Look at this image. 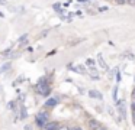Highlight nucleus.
I'll return each mask as SVG.
<instances>
[{
	"label": "nucleus",
	"mask_w": 135,
	"mask_h": 130,
	"mask_svg": "<svg viewBox=\"0 0 135 130\" xmlns=\"http://www.w3.org/2000/svg\"><path fill=\"white\" fill-rule=\"evenodd\" d=\"M132 111H135V103H132Z\"/></svg>",
	"instance_id": "obj_17"
},
{
	"label": "nucleus",
	"mask_w": 135,
	"mask_h": 130,
	"mask_svg": "<svg viewBox=\"0 0 135 130\" xmlns=\"http://www.w3.org/2000/svg\"><path fill=\"white\" fill-rule=\"evenodd\" d=\"M86 64L89 65V68H93V66H94V61L93 59H87V61H86Z\"/></svg>",
	"instance_id": "obj_9"
},
{
	"label": "nucleus",
	"mask_w": 135,
	"mask_h": 130,
	"mask_svg": "<svg viewBox=\"0 0 135 130\" xmlns=\"http://www.w3.org/2000/svg\"><path fill=\"white\" fill-rule=\"evenodd\" d=\"M58 130H71V129H70L68 126H60V127H58Z\"/></svg>",
	"instance_id": "obj_12"
},
{
	"label": "nucleus",
	"mask_w": 135,
	"mask_h": 130,
	"mask_svg": "<svg viewBox=\"0 0 135 130\" xmlns=\"http://www.w3.org/2000/svg\"><path fill=\"white\" fill-rule=\"evenodd\" d=\"M97 65H99V68L102 69V71H109V66H108V64H106V61L103 59V56L102 55H97Z\"/></svg>",
	"instance_id": "obj_2"
},
{
	"label": "nucleus",
	"mask_w": 135,
	"mask_h": 130,
	"mask_svg": "<svg viewBox=\"0 0 135 130\" xmlns=\"http://www.w3.org/2000/svg\"><path fill=\"white\" fill-rule=\"evenodd\" d=\"M79 3H84V4H91V2L90 0H77Z\"/></svg>",
	"instance_id": "obj_11"
},
{
	"label": "nucleus",
	"mask_w": 135,
	"mask_h": 130,
	"mask_svg": "<svg viewBox=\"0 0 135 130\" xmlns=\"http://www.w3.org/2000/svg\"><path fill=\"white\" fill-rule=\"evenodd\" d=\"M118 108H119V113L123 118L125 117V106H123V101H119V103H118Z\"/></svg>",
	"instance_id": "obj_8"
},
{
	"label": "nucleus",
	"mask_w": 135,
	"mask_h": 130,
	"mask_svg": "<svg viewBox=\"0 0 135 130\" xmlns=\"http://www.w3.org/2000/svg\"><path fill=\"white\" fill-rule=\"evenodd\" d=\"M89 95H90L91 98H97V100H102V94H100L97 90H90L89 91Z\"/></svg>",
	"instance_id": "obj_7"
},
{
	"label": "nucleus",
	"mask_w": 135,
	"mask_h": 130,
	"mask_svg": "<svg viewBox=\"0 0 135 130\" xmlns=\"http://www.w3.org/2000/svg\"><path fill=\"white\" fill-rule=\"evenodd\" d=\"M99 12H108V7H106V6H102V7H99Z\"/></svg>",
	"instance_id": "obj_13"
},
{
	"label": "nucleus",
	"mask_w": 135,
	"mask_h": 130,
	"mask_svg": "<svg viewBox=\"0 0 135 130\" xmlns=\"http://www.w3.org/2000/svg\"><path fill=\"white\" fill-rule=\"evenodd\" d=\"M55 103H57L55 100H50V101L47 103V106H48V107H54V106H55Z\"/></svg>",
	"instance_id": "obj_10"
},
{
	"label": "nucleus",
	"mask_w": 135,
	"mask_h": 130,
	"mask_svg": "<svg viewBox=\"0 0 135 130\" xmlns=\"http://www.w3.org/2000/svg\"><path fill=\"white\" fill-rule=\"evenodd\" d=\"M36 121H38V124H39V126H42V127H44L45 124L48 123V114H45V113H39V114H38V117H36Z\"/></svg>",
	"instance_id": "obj_3"
},
{
	"label": "nucleus",
	"mask_w": 135,
	"mask_h": 130,
	"mask_svg": "<svg viewBox=\"0 0 135 130\" xmlns=\"http://www.w3.org/2000/svg\"><path fill=\"white\" fill-rule=\"evenodd\" d=\"M89 127H90L91 130H106L105 127H103L97 120H94V118H90V120H89Z\"/></svg>",
	"instance_id": "obj_1"
},
{
	"label": "nucleus",
	"mask_w": 135,
	"mask_h": 130,
	"mask_svg": "<svg viewBox=\"0 0 135 130\" xmlns=\"http://www.w3.org/2000/svg\"><path fill=\"white\" fill-rule=\"evenodd\" d=\"M70 68L73 69L74 72H77V74H81V75L87 74V71H86L84 66H83V65H79V64H76V65H70Z\"/></svg>",
	"instance_id": "obj_4"
},
{
	"label": "nucleus",
	"mask_w": 135,
	"mask_h": 130,
	"mask_svg": "<svg viewBox=\"0 0 135 130\" xmlns=\"http://www.w3.org/2000/svg\"><path fill=\"white\" fill-rule=\"evenodd\" d=\"M71 130H83L81 127H71Z\"/></svg>",
	"instance_id": "obj_14"
},
{
	"label": "nucleus",
	"mask_w": 135,
	"mask_h": 130,
	"mask_svg": "<svg viewBox=\"0 0 135 130\" xmlns=\"http://www.w3.org/2000/svg\"><path fill=\"white\" fill-rule=\"evenodd\" d=\"M132 98L135 100V88H134V91H132Z\"/></svg>",
	"instance_id": "obj_16"
},
{
	"label": "nucleus",
	"mask_w": 135,
	"mask_h": 130,
	"mask_svg": "<svg viewBox=\"0 0 135 130\" xmlns=\"http://www.w3.org/2000/svg\"><path fill=\"white\" fill-rule=\"evenodd\" d=\"M132 123H134V126H135V111H134V116H132Z\"/></svg>",
	"instance_id": "obj_15"
},
{
	"label": "nucleus",
	"mask_w": 135,
	"mask_h": 130,
	"mask_svg": "<svg viewBox=\"0 0 135 130\" xmlns=\"http://www.w3.org/2000/svg\"><path fill=\"white\" fill-rule=\"evenodd\" d=\"M58 127H60V124L57 121H48L44 126V129L45 130H58Z\"/></svg>",
	"instance_id": "obj_5"
},
{
	"label": "nucleus",
	"mask_w": 135,
	"mask_h": 130,
	"mask_svg": "<svg viewBox=\"0 0 135 130\" xmlns=\"http://www.w3.org/2000/svg\"><path fill=\"white\" fill-rule=\"evenodd\" d=\"M87 74L90 75L91 78H94V80H97V78L100 77V75H99V71L96 69V66H93V68H89V69H87Z\"/></svg>",
	"instance_id": "obj_6"
}]
</instances>
